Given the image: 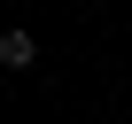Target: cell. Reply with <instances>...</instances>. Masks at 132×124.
Wrapping results in <instances>:
<instances>
[{
	"mask_svg": "<svg viewBox=\"0 0 132 124\" xmlns=\"http://www.w3.org/2000/svg\"><path fill=\"white\" fill-rule=\"evenodd\" d=\"M0 62H8V70H31L39 62V39L31 31H0Z\"/></svg>",
	"mask_w": 132,
	"mask_h": 124,
	"instance_id": "6da1fadb",
	"label": "cell"
}]
</instances>
